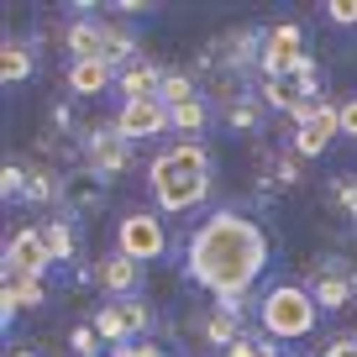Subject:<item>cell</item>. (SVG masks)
I'll list each match as a JSON object with an SVG mask.
<instances>
[{"label":"cell","mask_w":357,"mask_h":357,"mask_svg":"<svg viewBox=\"0 0 357 357\" xmlns=\"http://www.w3.org/2000/svg\"><path fill=\"white\" fill-rule=\"evenodd\" d=\"M190 279L205 284L221 305H242V294L268 268V236L257 221L236 211H215L200 231L190 236Z\"/></svg>","instance_id":"obj_1"},{"label":"cell","mask_w":357,"mask_h":357,"mask_svg":"<svg viewBox=\"0 0 357 357\" xmlns=\"http://www.w3.org/2000/svg\"><path fill=\"white\" fill-rule=\"evenodd\" d=\"M147 190H153L158 211H168V215L195 211V205L211 195V158H205V147L178 142V147H168V153H158L153 168H147Z\"/></svg>","instance_id":"obj_2"},{"label":"cell","mask_w":357,"mask_h":357,"mask_svg":"<svg viewBox=\"0 0 357 357\" xmlns=\"http://www.w3.org/2000/svg\"><path fill=\"white\" fill-rule=\"evenodd\" d=\"M315 294L300 289V284H279V289H268L263 300V331L279 336V342H300V336L315 331Z\"/></svg>","instance_id":"obj_3"},{"label":"cell","mask_w":357,"mask_h":357,"mask_svg":"<svg viewBox=\"0 0 357 357\" xmlns=\"http://www.w3.org/2000/svg\"><path fill=\"white\" fill-rule=\"evenodd\" d=\"M163 247H168V236H163V221H158L153 211L121 215V226H116V252H126L132 263H153Z\"/></svg>","instance_id":"obj_4"},{"label":"cell","mask_w":357,"mask_h":357,"mask_svg":"<svg viewBox=\"0 0 357 357\" xmlns=\"http://www.w3.org/2000/svg\"><path fill=\"white\" fill-rule=\"evenodd\" d=\"M305 58H310V53H305V32L294 22H284V26H273V32L263 37L257 63H263V79H284V74H294Z\"/></svg>","instance_id":"obj_5"},{"label":"cell","mask_w":357,"mask_h":357,"mask_svg":"<svg viewBox=\"0 0 357 357\" xmlns=\"http://www.w3.org/2000/svg\"><path fill=\"white\" fill-rule=\"evenodd\" d=\"M47 263H53V257H47L37 226H26V231H16L11 242H6V279H43Z\"/></svg>","instance_id":"obj_6"},{"label":"cell","mask_w":357,"mask_h":357,"mask_svg":"<svg viewBox=\"0 0 357 357\" xmlns=\"http://www.w3.org/2000/svg\"><path fill=\"white\" fill-rule=\"evenodd\" d=\"M163 126H174V111H168L163 100H126L121 111H116V132H121L126 142H147V137H158Z\"/></svg>","instance_id":"obj_7"},{"label":"cell","mask_w":357,"mask_h":357,"mask_svg":"<svg viewBox=\"0 0 357 357\" xmlns=\"http://www.w3.org/2000/svg\"><path fill=\"white\" fill-rule=\"evenodd\" d=\"M147 331V305H137V300H111L100 315H95V336L100 342H137V336Z\"/></svg>","instance_id":"obj_8"},{"label":"cell","mask_w":357,"mask_h":357,"mask_svg":"<svg viewBox=\"0 0 357 357\" xmlns=\"http://www.w3.org/2000/svg\"><path fill=\"white\" fill-rule=\"evenodd\" d=\"M263 100L273 111H300L305 100H315V58H305L294 74L284 79H263Z\"/></svg>","instance_id":"obj_9"},{"label":"cell","mask_w":357,"mask_h":357,"mask_svg":"<svg viewBox=\"0 0 357 357\" xmlns=\"http://www.w3.org/2000/svg\"><path fill=\"white\" fill-rule=\"evenodd\" d=\"M331 137H342V111L321 100V111H315V121L294 132V158H321L326 147H331Z\"/></svg>","instance_id":"obj_10"},{"label":"cell","mask_w":357,"mask_h":357,"mask_svg":"<svg viewBox=\"0 0 357 357\" xmlns=\"http://www.w3.org/2000/svg\"><path fill=\"white\" fill-rule=\"evenodd\" d=\"M137 279H142V263H132L126 252H111V257H100V263H95V284H100V289H111V300H132Z\"/></svg>","instance_id":"obj_11"},{"label":"cell","mask_w":357,"mask_h":357,"mask_svg":"<svg viewBox=\"0 0 357 357\" xmlns=\"http://www.w3.org/2000/svg\"><path fill=\"white\" fill-rule=\"evenodd\" d=\"M126 158H132V142H126L116 126H111V132H89V163H95V178L121 174Z\"/></svg>","instance_id":"obj_12"},{"label":"cell","mask_w":357,"mask_h":357,"mask_svg":"<svg viewBox=\"0 0 357 357\" xmlns=\"http://www.w3.org/2000/svg\"><path fill=\"white\" fill-rule=\"evenodd\" d=\"M116 84H121L126 100H158V89H163V74H158L153 63H142V58H137V63H126V68H121V79H116Z\"/></svg>","instance_id":"obj_13"},{"label":"cell","mask_w":357,"mask_h":357,"mask_svg":"<svg viewBox=\"0 0 357 357\" xmlns=\"http://www.w3.org/2000/svg\"><path fill=\"white\" fill-rule=\"evenodd\" d=\"M111 63H100V58H84V63H68V89L74 95H100V89H111Z\"/></svg>","instance_id":"obj_14"},{"label":"cell","mask_w":357,"mask_h":357,"mask_svg":"<svg viewBox=\"0 0 357 357\" xmlns=\"http://www.w3.org/2000/svg\"><path fill=\"white\" fill-rule=\"evenodd\" d=\"M100 47H105V22H74L68 26V53H74V63L100 58Z\"/></svg>","instance_id":"obj_15"},{"label":"cell","mask_w":357,"mask_h":357,"mask_svg":"<svg viewBox=\"0 0 357 357\" xmlns=\"http://www.w3.org/2000/svg\"><path fill=\"white\" fill-rule=\"evenodd\" d=\"M352 289H357V279H347V273H331V268H326L321 279H315V305H321V310H342L347 300H352Z\"/></svg>","instance_id":"obj_16"},{"label":"cell","mask_w":357,"mask_h":357,"mask_svg":"<svg viewBox=\"0 0 357 357\" xmlns=\"http://www.w3.org/2000/svg\"><path fill=\"white\" fill-rule=\"evenodd\" d=\"M26 74H32V53H26V43H11V37H6V47H0V79H6V84H22Z\"/></svg>","instance_id":"obj_17"},{"label":"cell","mask_w":357,"mask_h":357,"mask_svg":"<svg viewBox=\"0 0 357 357\" xmlns=\"http://www.w3.org/2000/svg\"><path fill=\"white\" fill-rule=\"evenodd\" d=\"M37 231H43V247H47L53 263H68V257H74V231H68L63 221H43Z\"/></svg>","instance_id":"obj_18"},{"label":"cell","mask_w":357,"mask_h":357,"mask_svg":"<svg viewBox=\"0 0 357 357\" xmlns=\"http://www.w3.org/2000/svg\"><path fill=\"white\" fill-rule=\"evenodd\" d=\"M126 58H137V43L126 26H105V47H100V63H126Z\"/></svg>","instance_id":"obj_19"},{"label":"cell","mask_w":357,"mask_h":357,"mask_svg":"<svg viewBox=\"0 0 357 357\" xmlns=\"http://www.w3.org/2000/svg\"><path fill=\"white\" fill-rule=\"evenodd\" d=\"M158 100L174 111V105H184V100H200V95H195V79H190V74H163V89H158Z\"/></svg>","instance_id":"obj_20"},{"label":"cell","mask_w":357,"mask_h":357,"mask_svg":"<svg viewBox=\"0 0 357 357\" xmlns=\"http://www.w3.org/2000/svg\"><path fill=\"white\" fill-rule=\"evenodd\" d=\"M236 321H242V315H231V310H215L211 321H205V342H215V347H231V342H242V336H236Z\"/></svg>","instance_id":"obj_21"},{"label":"cell","mask_w":357,"mask_h":357,"mask_svg":"<svg viewBox=\"0 0 357 357\" xmlns=\"http://www.w3.org/2000/svg\"><path fill=\"white\" fill-rule=\"evenodd\" d=\"M174 126L178 132H205V100H184V105H174Z\"/></svg>","instance_id":"obj_22"},{"label":"cell","mask_w":357,"mask_h":357,"mask_svg":"<svg viewBox=\"0 0 357 357\" xmlns=\"http://www.w3.org/2000/svg\"><path fill=\"white\" fill-rule=\"evenodd\" d=\"M26 184H32V174H26L22 163H6L0 168V195L11 200V195H26Z\"/></svg>","instance_id":"obj_23"},{"label":"cell","mask_w":357,"mask_h":357,"mask_svg":"<svg viewBox=\"0 0 357 357\" xmlns=\"http://www.w3.org/2000/svg\"><path fill=\"white\" fill-rule=\"evenodd\" d=\"M326 16H331L336 26H357V0H326L321 6Z\"/></svg>","instance_id":"obj_24"},{"label":"cell","mask_w":357,"mask_h":357,"mask_svg":"<svg viewBox=\"0 0 357 357\" xmlns=\"http://www.w3.org/2000/svg\"><path fill=\"white\" fill-rule=\"evenodd\" d=\"M53 195H58L53 178H47V174H32V184H26V200H32V205H47Z\"/></svg>","instance_id":"obj_25"},{"label":"cell","mask_w":357,"mask_h":357,"mask_svg":"<svg viewBox=\"0 0 357 357\" xmlns=\"http://www.w3.org/2000/svg\"><path fill=\"white\" fill-rule=\"evenodd\" d=\"M68 347H74L79 357H95V326H74V336H68Z\"/></svg>","instance_id":"obj_26"},{"label":"cell","mask_w":357,"mask_h":357,"mask_svg":"<svg viewBox=\"0 0 357 357\" xmlns=\"http://www.w3.org/2000/svg\"><path fill=\"white\" fill-rule=\"evenodd\" d=\"M336 200H342V211L357 221V178H342V184H336Z\"/></svg>","instance_id":"obj_27"},{"label":"cell","mask_w":357,"mask_h":357,"mask_svg":"<svg viewBox=\"0 0 357 357\" xmlns=\"http://www.w3.org/2000/svg\"><path fill=\"white\" fill-rule=\"evenodd\" d=\"M336 111H342V137H357V95L347 105H336Z\"/></svg>","instance_id":"obj_28"},{"label":"cell","mask_w":357,"mask_h":357,"mask_svg":"<svg viewBox=\"0 0 357 357\" xmlns=\"http://www.w3.org/2000/svg\"><path fill=\"white\" fill-rule=\"evenodd\" d=\"M326 357H357V336H336V342L326 347Z\"/></svg>","instance_id":"obj_29"},{"label":"cell","mask_w":357,"mask_h":357,"mask_svg":"<svg viewBox=\"0 0 357 357\" xmlns=\"http://www.w3.org/2000/svg\"><path fill=\"white\" fill-rule=\"evenodd\" d=\"M226 357H263V347L242 336V342H231V347H226Z\"/></svg>","instance_id":"obj_30"},{"label":"cell","mask_w":357,"mask_h":357,"mask_svg":"<svg viewBox=\"0 0 357 357\" xmlns=\"http://www.w3.org/2000/svg\"><path fill=\"white\" fill-rule=\"evenodd\" d=\"M300 178V163H294V153L289 158H279V184H294Z\"/></svg>","instance_id":"obj_31"},{"label":"cell","mask_w":357,"mask_h":357,"mask_svg":"<svg viewBox=\"0 0 357 357\" xmlns=\"http://www.w3.org/2000/svg\"><path fill=\"white\" fill-rule=\"evenodd\" d=\"M116 357H158V347H142V342H126V347H116Z\"/></svg>","instance_id":"obj_32"},{"label":"cell","mask_w":357,"mask_h":357,"mask_svg":"<svg viewBox=\"0 0 357 357\" xmlns=\"http://www.w3.org/2000/svg\"><path fill=\"white\" fill-rule=\"evenodd\" d=\"M68 195H74L79 205H89V200H95V190H89V178H74V184H68Z\"/></svg>","instance_id":"obj_33"},{"label":"cell","mask_w":357,"mask_h":357,"mask_svg":"<svg viewBox=\"0 0 357 357\" xmlns=\"http://www.w3.org/2000/svg\"><path fill=\"white\" fill-rule=\"evenodd\" d=\"M252 121H257L252 105H236V111H231V126H252Z\"/></svg>","instance_id":"obj_34"},{"label":"cell","mask_w":357,"mask_h":357,"mask_svg":"<svg viewBox=\"0 0 357 357\" xmlns=\"http://www.w3.org/2000/svg\"><path fill=\"white\" fill-rule=\"evenodd\" d=\"M263 357H279V352H273V347H263Z\"/></svg>","instance_id":"obj_35"},{"label":"cell","mask_w":357,"mask_h":357,"mask_svg":"<svg viewBox=\"0 0 357 357\" xmlns=\"http://www.w3.org/2000/svg\"><path fill=\"white\" fill-rule=\"evenodd\" d=\"M16 357H32V352H16Z\"/></svg>","instance_id":"obj_36"},{"label":"cell","mask_w":357,"mask_h":357,"mask_svg":"<svg viewBox=\"0 0 357 357\" xmlns=\"http://www.w3.org/2000/svg\"><path fill=\"white\" fill-rule=\"evenodd\" d=\"M158 357H163V352H158Z\"/></svg>","instance_id":"obj_37"}]
</instances>
